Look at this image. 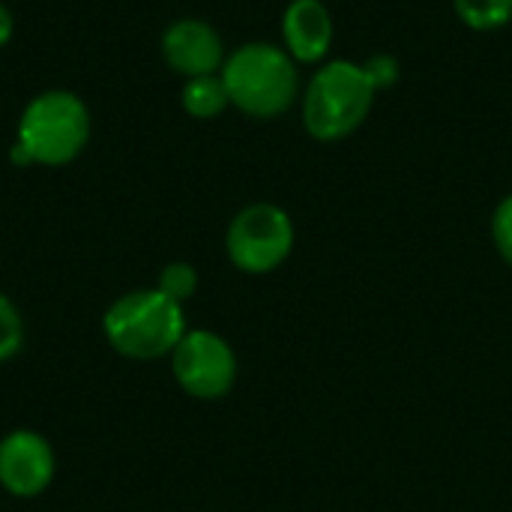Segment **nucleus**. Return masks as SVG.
Instances as JSON below:
<instances>
[{
    "instance_id": "obj_6",
    "label": "nucleus",
    "mask_w": 512,
    "mask_h": 512,
    "mask_svg": "<svg viewBox=\"0 0 512 512\" xmlns=\"http://www.w3.org/2000/svg\"><path fill=\"white\" fill-rule=\"evenodd\" d=\"M171 372L192 399H225L237 384V354L213 330H189L171 351Z\"/></svg>"
},
{
    "instance_id": "obj_8",
    "label": "nucleus",
    "mask_w": 512,
    "mask_h": 512,
    "mask_svg": "<svg viewBox=\"0 0 512 512\" xmlns=\"http://www.w3.org/2000/svg\"><path fill=\"white\" fill-rule=\"evenodd\" d=\"M162 57L165 63L183 75H216L225 66V42L219 30L204 18H177L162 33Z\"/></svg>"
},
{
    "instance_id": "obj_7",
    "label": "nucleus",
    "mask_w": 512,
    "mask_h": 512,
    "mask_svg": "<svg viewBox=\"0 0 512 512\" xmlns=\"http://www.w3.org/2000/svg\"><path fill=\"white\" fill-rule=\"evenodd\" d=\"M54 480V450L30 429H15L0 441V486L12 498H36Z\"/></svg>"
},
{
    "instance_id": "obj_3",
    "label": "nucleus",
    "mask_w": 512,
    "mask_h": 512,
    "mask_svg": "<svg viewBox=\"0 0 512 512\" xmlns=\"http://www.w3.org/2000/svg\"><path fill=\"white\" fill-rule=\"evenodd\" d=\"M378 90L363 72V63L330 60L309 78L300 96L303 129L324 144L345 141L372 114Z\"/></svg>"
},
{
    "instance_id": "obj_10",
    "label": "nucleus",
    "mask_w": 512,
    "mask_h": 512,
    "mask_svg": "<svg viewBox=\"0 0 512 512\" xmlns=\"http://www.w3.org/2000/svg\"><path fill=\"white\" fill-rule=\"evenodd\" d=\"M180 105L189 117L195 120H216L225 114V108H231L228 90L222 75H198V78H186L183 90H180Z\"/></svg>"
},
{
    "instance_id": "obj_13",
    "label": "nucleus",
    "mask_w": 512,
    "mask_h": 512,
    "mask_svg": "<svg viewBox=\"0 0 512 512\" xmlns=\"http://www.w3.org/2000/svg\"><path fill=\"white\" fill-rule=\"evenodd\" d=\"M24 345V321L15 303L0 291V363L12 360Z\"/></svg>"
},
{
    "instance_id": "obj_1",
    "label": "nucleus",
    "mask_w": 512,
    "mask_h": 512,
    "mask_svg": "<svg viewBox=\"0 0 512 512\" xmlns=\"http://www.w3.org/2000/svg\"><path fill=\"white\" fill-rule=\"evenodd\" d=\"M93 132V117L87 102L63 87H51L36 93L21 117L18 132L9 150V162L15 168L45 165V168H63L75 162Z\"/></svg>"
},
{
    "instance_id": "obj_4",
    "label": "nucleus",
    "mask_w": 512,
    "mask_h": 512,
    "mask_svg": "<svg viewBox=\"0 0 512 512\" xmlns=\"http://www.w3.org/2000/svg\"><path fill=\"white\" fill-rule=\"evenodd\" d=\"M102 333L108 345L129 360H159L171 357L189 327L186 312L177 300H171L159 288H144L129 291L108 306L102 318Z\"/></svg>"
},
{
    "instance_id": "obj_11",
    "label": "nucleus",
    "mask_w": 512,
    "mask_h": 512,
    "mask_svg": "<svg viewBox=\"0 0 512 512\" xmlns=\"http://www.w3.org/2000/svg\"><path fill=\"white\" fill-rule=\"evenodd\" d=\"M459 21L477 33L501 30L512 21V0H453Z\"/></svg>"
},
{
    "instance_id": "obj_2",
    "label": "nucleus",
    "mask_w": 512,
    "mask_h": 512,
    "mask_svg": "<svg viewBox=\"0 0 512 512\" xmlns=\"http://www.w3.org/2000/svg\"><path fill=\"white\" fill-rule=\"evenodd\" d=\"M219 75L231 105L255 120H276L288 114L300 96L297 63L273 42H243L225 57Z\"/></svg>"
},
{
    "instance_id": "obj_9",
    "label": "nucleus",
    "mask_w": 512,
    "mask_h": 512,
    "mask_svg": "<svg viewBox=\"0 0 512 512\" xmlns=\"http://www.w3.org/2000/svg\"><path fill=\"white\" fill-rule=\"evenodd\" d=\"M333 15L321 0H291L282 15V48L297 66H318L333 45Z\"/></svg>"
},
{
    "instance_id": "obj_16",
    "label": "nucleus",
    "mask_w": 512,
    "mask_h": 512,
    "mask_svg": "<svg viewBox=\"0 0 512 512\" xmlns=\"http://www.w3.org/2000/svg\"><path fill=\"white\" fill-rule=\"evenodd\" d=\"M15 36V18L6 3H0V48H6Z\"/></svg>"
},
{
    "instance_id": "obj_14",
    "label": "nucleus",
    "mask_w": 512,
    "mask_h": 512,
    "mask_svg": "<svg viewBox=\"0 0 512 512\" xmlns=\"http://www.w3.org/2000/svg\"><path fill=\"white\" fill-rule=\"evenodd\" d=\"M492 243L498 255L512 267V192L501 198V204L492 213Z\"/></svg>"
},
{
    "instance_id": "obj_12",
    "label": "nucleus",
    "mask_w": 512,
    "mask_h": 512,
    "mask_svg": "<svg viewBox=\"0 0 512 512\" xmlns=\"http://www.w3.org/2000/svg\"><path fill=\"white\" fill-rule=\"evenodd\" d=\"M156 288L183 306L198 291V270L192 264H186V261H171V264L162 267V273L156 279Z\"/></svg>"
},
{
    "instance_id": "obj_5",
    "label": "nucleus",
    "mask_w": 512,
    "mask_h": 512,
    "mask_svg": "<svg viewBox=\"0 0 512 512\" xmlns=\"http://www.w3.org/2000/svg\"><path fill=\"white\" fill-rule=\"evenodd\" d=\"M294 243H297V231L288 210L270 201H255L243 207L225 231L228 261L249 276H264L279 270L291 258Z\"/></svg>"
},
{
    "instance_id": "obj_15",
    "label": "nucleus",
    "mask_w": 512,
    "mask_h": 512,
    "mask_svg": "<svg viewBox=\"0 0 512 512\" xmlns=\"http://www.w3.org/2000/svg\"><path fill=\"white\" fill-rule=\"evenodd\" d=\"M363 72H366V78L372 81V87L381 93V90L396 87V81H399V75H402V66H399V60H396L393 54H372V57L363 63Z\"/></svg>"
}]
</instances>
